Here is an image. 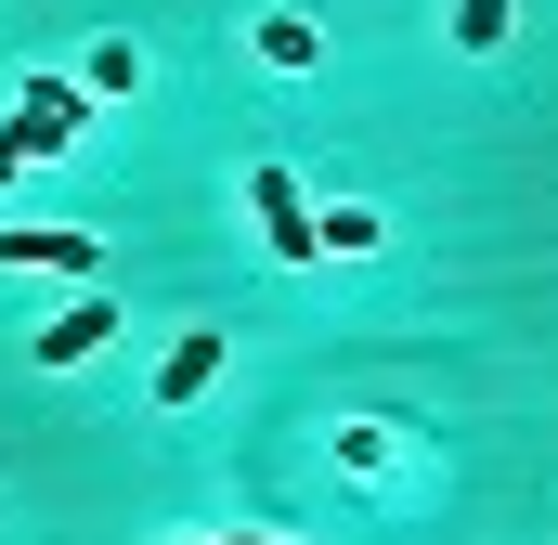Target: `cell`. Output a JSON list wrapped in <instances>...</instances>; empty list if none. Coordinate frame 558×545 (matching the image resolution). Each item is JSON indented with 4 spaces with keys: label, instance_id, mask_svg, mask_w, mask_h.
I'll return each instance as SVG.
<instances>
[{
    "label": "cell",
    "instance_id": "obj_7",
    "mask_svg": "<svg viewBox=\"0 0 558 545\" xmlns=\"http://www.w3.org/2000/svg\"><path fill=\"white\" fill-rule=\"evenodd\" d=\"M520 39V0H454V52H507Z\"/></svg>",
    "mask_w": 558,
    "mask_h": 545
},
{
    "label": "cell",
    "instance_id": "obj_2",
    "mask_svg": "<svg viewBox=\"0 0 558 545\" xmlns=\"http://www.w3.org/2000/svg\"><path fill=\"white\" fill-rule=\"evenodd\" d=\"M0 272H65V286H92L105 247H92V234H65V221H0Z\"/></svg>",
    "mask_w": 558,
    "mask_h": 545
},
{
    "label": "cell",
    "instance_id": "obj_5",
    "mask_svg": "<svg viewBox=\"0 0 558 545\" xmlns=\"http://www.w3.org/2000/svg\"><path fill=\"white\" fill-rule=\"evenodd\" d=\"M247 39H260V65H286V78H299V65L325 52V26H312V13H260Z\"/></svg>",
    "mask_w": 558,
    "mask_h": 545
},
{
    "label": "cell",
    "instance_id": "obj_4",
    "mask_svg": "<svg viewBox=\"0 0 558 545\" xmlns=\"http://www.w3.org/2000/svg\"><path fill=\"white\" fill-rule=\"evenodd\" d=\"M208 377H221V338H208V325H195V338H182V351H169V364H156V403H195V390H208Z\"/></svg>",
    "mask_w": 558,
    "mask_h": 545
},
{
    "label": "cell",
    "instance_id": "obj_10",
    "mask_svg": "<svg viewBox=\"0 0 558 545\" xmlns=\"http://www.w3.org/2000/svg\"><path fill=\"white\" fill-rule=\"evenodd\" d=\"M169 545H286V533H169Z\"/></svg>",
    "mask_w": 558,
    "mask_h": 545
},
{
    "label": "cell",
    "instance_id": "obj_3",
    "mask_svg": "<svg viewBox=\"0 0 558 545\" xmlns=\"http://www.w3.org/2000/svg\"><path fill=\"white\" fill-rule=\"evenodd\" d=\"M247 208H260V247H274V261H312V195H299V169L260 156V169H247Z\"/></svg>",
    "mask_w": 558,
    "mask_h": 545
},
{
    "label": "cell",
    "instance_id": "obj_6",
    "mask_svg": "<svg viewBox=\"0 0 558 545\" xmlns=\"http://www.w3.org/2000/svg\"><path fill=\"white\" fill-rule=\"evenodd\" d=\"M39 156H65V131H52L39 105H13V118H0V182H13V169H39Z\"/></svg>",
    "mask_w": 558,
    "mask_h": 545
},
{
    "label": "cell",
    "instance_id": "obj_9",
    "mask_svg": "<svg viewBox=\"0 0 558 545\" xmlns=\"http://www.w3.org/2000/svg\"><path fill=\"white\" fill-rule=\"evenodd\" d=\"M13 105H39V118H52V131H65V143L92 131V92H78V78H26V92H13Z\"/></svg>",
    "mask_w": 558,
    "mask_h": 545
},
{
    "label": "cell",
    "instance_id": "obj_1",
    "mask_svg": "<svg viewBox=\"0 0 558 545\" xmlns=\"http://www.w3.org/2000/svg\"><path fill=\"white\" fill-rule=\"evenodd\" d=\"M92 351H118V286H105V272H92L39 338H26V364H92Z\"/></svg>",
    "mask_w": 558,
    "mask_h": 545
},
{
    "label": "cell",
    "instance_id": "obj_8",
    "mask_svg": "<svg viewBox=\"0 0 558 545\" xmlns=\"http://www.w3.org/2000/svg\"><path fill=\"white\" fill-rule=\"evenodd\" d=\"M78 92H92V105H118V92H143V52H131V39H92V65H78Z\"/></svg>",
    "mask_w": 558,
    "mask_h": 545
}]
</instances>
